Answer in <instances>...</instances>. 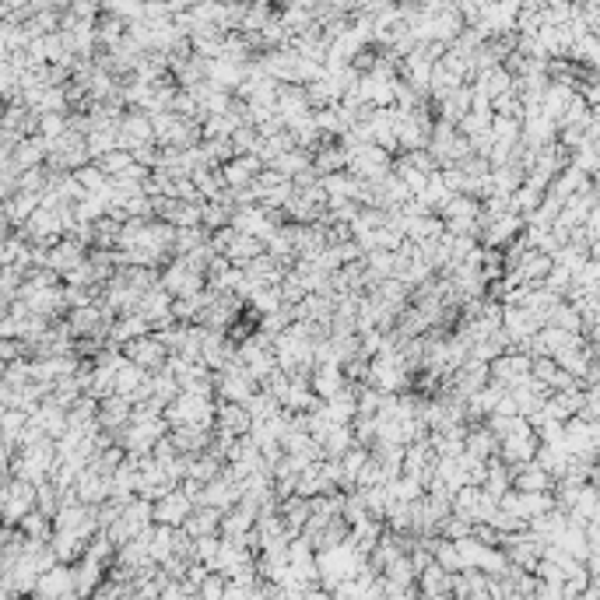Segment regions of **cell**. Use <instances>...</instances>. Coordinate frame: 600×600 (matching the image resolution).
<instances>
[{
	"label": "cell",
	"mask_w": 600,
	"mask_h": 600,
	"mask_svg": "<svg viewBox=\"0 0 600 600\" xmlns=\"http://www.w3.org/2000/svg\"><path fill=\"white\" fill-rule=\"evenodd\" d=\"M162 418H166V425H169V429H179V425L214 429V400L194 397V394H179L172 404H166Z\"/></svg>",
	"instance_id": "1"
},
{
	"label": "cell",
	"mask_w": 600,
	"mask_h": 600,
	"mask_svg": "<svg viewBox=\"0 0 600 600\" xmlns=\"http://www.w3.org/2000/svg\"><path fill=\"white\" fill-rule=\"evenodd\" d=\"M158 288L169 295V299H194L204 291V274L190 271L186 260L172 257L166 267H162V278H158Z\"/></svg>",
	"instance_id": "2"
},
{
	"label": "cell",
	"mask_w": 600,
	"mask_h": 600,
	"mask_svg": "<svg viewBox=\"0 0 600 600\" xmlns=\"http://www.w3.org/2000/svg\"><path fill=\"white\" fill-rule=\"evenodd\" d=\"M527 379H530V355L523 351H506L495 362H488V383H499L502 390H516Z\"/></svg>",
	"instance_id": "3"
},
{
	"label": "cell",
	"mask_w": 600,
	"mask_h": 600,
	"mask_svg": "<svg viewBox=\"0 0 600 600\" xmlns=\"http://www.w3.org/2000/svg\"><path fill=\"white\" fill-rule=\"evenodd\" d=\"M119 355H123V362H130V366H138V369H144V372L166 369V362H169V351L155 341V334L138 338V341H127L119 348Z\"/></svg>",
	"instance_id": "4"
},
{
	"label": "cell",
	"mask_w": 600,
	"mask_h": 600,
	"mask_svg": "<svg viewBox=\"0 0 600 600\" xmlns=\"http://www.w3.org/2000/svg\"><path fill=\"white\" fill-rule=\"evenodd\" d=\"M190 513H194V506H190V499H186L179 488H172L169 495H162L158 502H151V523H158V527L179 530L183 519H186Z\"/></svg>",
	"instance_id": "5"
},
{
	"label": "cell",
	"mask_w": 600,
	"mask_h": 600,
	"mask_svg": "<svg viewBox=\"0 0 600 600\" xmlns=\"http://www.w3.org/2000/svg\"><path fill=\"white\" fill-rule=\"evenodd\" d=\"M88 257V250L81 246V243H74L71 235H63L60 243H53L50 250H46V267L53 271V274H60V278H67L81 260Z\"/></svg>",
	"instance_id": "6"
},
{
	"label": "cell",
	"mask_w": 600,
	"mask_h": 600,
	"mask_svg": "<svg viewBox=\"0 0 600 600\" xmlns=\"http://www.w3.org/2000/svg\"><path fill=\"white\" fill-rule=\"evenodd\" d=\"M218 172L225 179V190H246V186H253V179L263 172V166H260L257 155H239V158L225 162Z\"/></svg>",
	"instance_id": "7"
},
{
	"label": "cell",
	"mask_w": 600,
	"mask_h": 600,
	"mask_svg": "<svg viewBox=\"0 0 600 600\" xmlns=\"http://www.w3.org/2000/svg\"><path fill=\"white\" fill-rule=\"evenodd\" d=\"M169 443L179 457H200V453H207V446H211V429L179 425V429H169Z\"/></svg>",
	"instance_id": "8"
},
{
	"label": "cell",
	"mask_w": 600,
	"mask_h": 600,
	"mask_svg": "<svg viewBox=\"0 0 600 600\" xmlns=\"http://www.w3.org/2000/svg\"><path fill=\"white\" fill-rule=\"evenodd\" d=\"M99 432H106V435H119V432L130 425V404L127 400H119V397H106V400H99ZM116 446V443H113Z\"/></svg>",
	"instance_id": "9"
},
{
	"label": "cell",
	"mask_w": 600,
	"mask_h": 600,
	"mask_svg": "<svg viewBox=\"0 0 600 600\" xmlns=\"http://www.w3.org/2000/svg\"><path fill=\"white\" fill-rule=\"evenodd\" d=\"M253 425V418H250V411L243 407V404H225V400H218L214 404V429L229 432V435H246Z\"/></svg>",
	"instance_id": "10"
},
{
	"label": "cell",
	"mask_w": 600,
	"mask_h": 600,
	"mask_svg": "<svg viewBox=\"0 0 600 600\" xmlns=\"http://www.w3.org/2000/svg\"><path fill=\"white\" fill-rule=\"evenodd\" d=\"M510 485H513V491H551L555 481H551V474L544 467H538L530 460V463H519V467L510 471Z\"/></svg>",
	"instance_id": "11"
},
{
	"label": "cell",
	"mask_w": 600,
	"mask_h": 600,
	"mask_svg": "<svg viewBox=\"0 0 600 600\" xmlns=\"http://www.w3.org/2000/svg\"><path fill=\"white\" fill-rule=\"evenodd\" d=\"M218 527H222V513H214V510H207V506H197L194 513L183 519V538H190V541H200V538H218Z\"/></svg>",
	"instance_id": "12"
},
{
	"label": "cell",
	"mask_w": 600,
	"mask_h": 600,
	"mask_svg": "<svg viewBox=\"0 0 600 600\" xmlns=\"http://www.w3.org/2000/svg\"><path fill=\"white\" fill-rule=\"evenodd\" d=\"M344 386H348V379H344L341 366H313L310 372V390L316 400H330Z\"/></svg>",
	"instance_id": "13"
},
{
	"label": "cell",
	"mask_w": 600,
	"mask_h": 600,
	"mask_svg": "<svg viewBox=\"0 0 600 600\" xmlns=\"http://www.w3.org/2000/svg\"><path fill=\"white\" fill-rule=\"evenodd\" d=\"M463 453L488 463V460L499 453V439L485 425H467V432H463Z\"/></svg>",
	"instance_id": "14"
},
{
	"label": "cell",
	"mask_w": 600,
	"mask_h": 600,
	"mask_svg": "<svg viewBox=\"0 0 600 600\" xmlns=\"http://www.w3.org/2000/svg\"><path fill=\"white\" fill-rule=\"evenodd\" d=\"M474 91H481L488 102H495V99H502L506 91H513V78L502 71V63L499 67H488L481 74H474Z\"/></svg>",
	"instance_id": "15"
},
{
	"label": "cell",
	"mask_w": 600,
	"mask_h": 600,
	"mask_svg": "<svg viewBox=\"0 0 600 600\" xmlns=\"http://www.w3.org/2000/svg\"><path fill=\"white\" fill-rule=\"evenodd\" d=\"M263 253H267V250H263V243H260V239L235 235V239H232V246L225 250V260H229L232 267H239V271H243L246 263H253V260L263 257Z\"/></svg>",
	"instance_id": "16"
},
{
	"label": "cell",
	"mask_w": 600,
	"mask_h": 600,
	"mask_svg": "<svg viewBox=\"0 0 600 600\" xmlns=\"http://www.w3.org/2000/svg\"><path fill=\"white\" fill-rule=\"evenodd\" d=\"M95 166L99 172L106 176V179H116V176H127V172L134 169V158H130V151H110V155H102V158H95Z\"/></svg>",
	"instance_id": "17"
},
{
	"label": "cell",
	"mask_w": 600,
	"mask_h": 600,
	"mask_svg": "<svg viewBox=\"0 0 600 600\" xmlns=\"http://www.w3.org/2000/svg\"><path fill=\"white\" fill-rule=\"evenodd\" d=\"M67 134V113H43L35 116V138L43 141H57Z\"/></svg>",
	"instance_id": "18"
},
{
	"label": "cell",
	"mask_w": 600,
	"mask_h": 600,
	"mask_svg": "<svg viewBox=\"0 0 600 600\" xmlns=\"http://www.w3.org/2000/svg\"><path fill=\"white\" fill-rule=\"evenodd\" d=\"M243 407L250 411V418H253V422H267V418H274V414L281 411V404L271 397V394H263V390H257V394L246 400Z\"/></svg>",
	"instance_id": "19"
},
{
	"label": "cell",
	"mask_w": 600,
	"mask_h": 600,
	"mask_svg": "<svg viewBox=\"0 0 600 600\" xmlns=\"http://www.w3.org/2000/svg\"><path fill=\"white\" fill-rule=\"evenodd\" d=\"M207 243V232L204 229H176V239H172V257H186L194 253L197 246Z\"/></svg>",
	"instance_id": "20"
},
{
	"label": "cell",
	"mask_w": 600,
	"mask_h": 600,
	"mask_svg": "<svg viewBox=\"0 0 600 600\" xmlns=\"http://www.w3.org/2000/svg\"><path fill=\"white\" fill-rule=\"evenodd\" d=\"M71 176L78 179V186L85 190V197H91V194H99V190H106V183H110V179H106V176L99 172V166H95V162H88V166H81V169L71 172Z\"/></svg>",
	"instance_id": "21"
},
{
	"label": "cell",
	"mask_w": 600,
	"mask_h": 600,
	"mask_svg": "<svg viewBox=\"0 0 600 600\" xmlns=\"http://www.w3.org/2000/svg\"><path fill=\"white\" fill-rule=\"evenodd\" d=\"M488 127H491V113H467L457 123V134L471 141V138H478V134H488Z\"/></svg>",
	"instance_id": "22"
},
{
	"label": "cell",
	"mask_w": 600,
	"mask_h": 600,
	"mask_svg": "<svg viewBox=\"0 0 600 600\" xmlns=\"http://www.w3.org/2000/svg\"><path fill=\"white\" fill-rule=\"evenodd\" d=\"M229 144H232V155L239 158V155H253L260 138H257V130H253V127H239V130H232Z\"/></svg>",
	"instance_id": "23"
},
{
	"label": "cell",
	"mask_w": 600,
	"mask_h": 600,
	"mask_svg": "<svg viewBox=\"0 0 600 600\" xmlns=\"http://www.w3.org/2000/svg\"><path fill=\"white\" fill-rule=\"evenodd\" d=\"M225 576L222 572H211L207 569V576H204V583H200V600H222V594H225Z\"/></svg>",
	"instance_id": "24"
},
{
	"label": "cell",
	"mask_w": 600,
	"mask_h": 600,
	"mask_svg": "<svg viewBox=\"0 0 600 600\" xmlns=\"http://www.w3.org/2000/svg\"><path fill=\"white\" fill-rule=\"evenodd\" d=\"M18 358H25L22 341H14V338H0V362L11 366V362H18Z\"/></svg>",
	"instance_id": "25"
}]
</instances>
